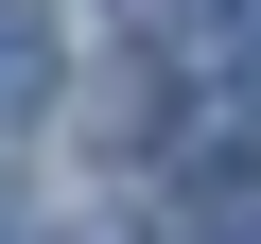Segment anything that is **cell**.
Listing matches in <instances>:
<instances>
[{
    "mask_svg": "<svg viewBox=\"0 0 261 244\" xmlns=\"http://www.w3.org/2000/svg\"><path fill=\"white\" fill-rule=\"evenodd\" d=\"M209 244H261V227H209Z\"/></svg>",
    "mask_w": 261,
    "mask_h": 244,
    "instance_id": "2",
    "label": "cell"
},
{
    "mask_svg": "<svg viewBox=\"0 0 261 244\" xmlns=\"http://www.w3.org/2000/svg\"><path fill=\"white\" fill-rule=\"evenodd\" d=\"M70 70H53V0H0V122H35Z\"/></svg>",
    "mask_w": 261,
    "mask_h": 244,
    "instance_id": "1",
    "label": "cell"
}]
</instances>
